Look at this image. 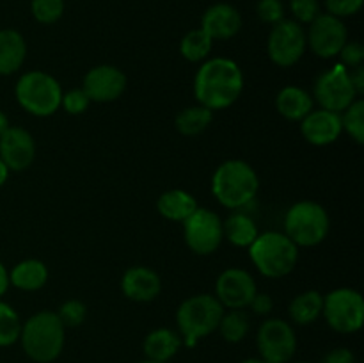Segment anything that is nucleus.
Returning a JSON list of instances; mask_svg holds the SVG:
<instances>
[{"label":"nucleus","mask_w":364,"mask_h":363,"mask_svg":"<svg viewBox=\"0 0 364 363\" xmlns=\"http://www.w3.org/2000/svg\"><path fill=\"white\" fill-rule=\"evenodd\" d=\"M364 0H326L327 13L333 14L336 18L352 16V14L359 13L363 7Z\"/></svg>","instance_id":"nucleus-38"},{"label":"nucleus","mask_w":364,"mask_h":363,"mask_svg":"<svg viewBox=\"0 0 364 363\" xmlns=\"http://www.w3.org/2000/svg\"><path fill=\"white\" fill-rule=\"evenodd\" d=\"M340 64L345 66L347 70H352V68L361 66L364 60V46L358 41H347L343 45V48L340 50Z\"/></svg>","instance_id":"nucleus-37"},{"label":"nucleus","mask_w":364,"mask_h":363,"mask_svg":"<svg viewBox=\"0 0 364 363\" xmlns=\"http://www.w3.org/2000/svg\"><path fill=\"white\" fill-rule=\"evenodd\" d=\"M9 127H11V125H9V117H7L6 114H4L2 110H0V135H2L4 132H6Z\"/></svg>","instance_id":"nucleus-44"},{"label":"nucleus","mask_w":364,"mask_h":363,"mask_svg":"<svg viewBox=\"0 0 364 363\" xmlns=\"http://www.w3.org/2000/svg\"><path fill=\"white\" fill-rule=\"evenodd\" d=\"M341 117V130L347 132L350 139H354L358 144L364 142V102L361 98H355L343 112Z\"/></svg>","instance_id":"nucleus-30"},{"label":"nucleus","mask_w":364,"mask_h":363,"mask_svg":"<svg viewBox=\"0 0 364 363\" xmlns=\"http://www.w3.org/2000/svg\"><path fill=\"white\" fill-rule=\"evenodd\" d=\"M306 41H308V46L316 57L333 59L340 53L345 43L348 41V31L341 18L333 16L329 13H320L309 23Z\"/></svg>","instance_id":"nucleus-13"},{"label":"nucleus","mask_w":364,"mask_h":363,"mask_svg":"<svg viewBox=\"0 0 364 363\" xmlns=\"http://www.w3.org/2000/svg\"><path fill=\"white\" fill-rule=\"evenodd\" d=\"M142 363H162V362H151V359H146V362H142Z\"/></svg>","instance_id":"nucleus-46"},{"label":"nucleus","mask_w":364,"mask_h":363,"mask_svg":"<svg viewBox=\"0 0 364 363\" xmlns=\"http://www.w3.org/2000/svg\"><path fill=\"white\" fill-rule=\"evenodd\" d=\"M27 43L14 28L0 31V75H13L23 66Z\"/></svg>","instance_id":"nucleus-21"},{"label":"nucleus","mask_w":364,"mask_h":363,"mask_svg":"<svg viewBox=\"0 0 364 363\" xmlns=\"http://www.w3.org/2000/svg\"><path fill=\"white\" fill-rule=\"evenodd\" d=\"M249 308L255 313H258V315H269L274 308V301L269 294H265V292H256Z\"/></svg>","instance_id":"nucleus-39"},{"label":"nucleus","mask_w":364,"mask_h":363,"mask_svg":"<svg viewBox=\"0 0 364 363\" xmlns=\"http://www.w3.org/2000/svg\"><path fill=\"white\" fill-rule=\"evenodd\" d=\"M213 110L206 109L203 105H192L181 110L174 120V127L181 135L194 137V135L203 134L206 128L212 125Z\"/></svg>","instance_id":"nucleus-27"},{"label":"nucleus","mask_w":364,"mask_h":363,"mask_svg":"<svg viewBox=\"0 0 364 363\" xmlns=\"http://www.w3.org/2000/svg\"><path fill=\"white\" fill-rule=\"evenodd\" d=\"M348 77H350L352 88H354L355 95L361 96L364 93V68H363V64H361V66L348 70Z\"/></svg>","instance_id":"nucleus-41"},{"label":"nucleus","mask_w":364,"mask_h":363,"mask_svg":"<svg viewBox=\"0 0 364 363\" xmlns=\"http://www.w3.org/2000/svg\"><path fill=\"white\" fill-rule=\"evenodd\" d=\"M223 338L230 344H238L244 340L249 333V317L244 310H230L224 312L223 319H220L219 327Z\"/></svg>","instance_id":"nucleus-29"},{"label":"nucleus","mask_w":364,"mask_h":363,"mask_svg":"<svg viewBox=\"0 0 364 363\" xmlns=\"http://www.w3.org/2000/svg\"><path fill=\"white\" fill-rule=\"evenodd\" d=\"M7 177H9V169H7V166L4 164V160L0 159V187H2L4 184H6Z\"/></svg>","instance_id":"nucleus-43"},{"label":"nucleus","mask_w":364,"mask_h":363,"mask_svg":"<svg viewBox=\"0 0 364 363\" xmlns=\"http://www.w3.org/2000/svg\"><path fill=\"white\" fill-rule=\"evenodd\" d=\"M299 363H304V362H299Z\"/></svg>","instance_id":"nucleus-47"},{"label":"nucleus","mask_w":364,"mask_h":363,"mask_svg":"<svg viewBox=\"0 0 364 363\" xmlns=\"http://www.w3.org/2000/svg\"><path fill=\"white\" fill-rule=\"evenodd\" d=\"M20 340L28 358L38 363H50L63 352L66 327L63 326L57 313L43 310L21 324Z\"/></svg>","instance_id":"nucleus-3"},{"label":"nucleus","mask_w":364,"mask_h":363,"mask_svg":"<svg viewBox=\"0 0 364 363\" xmlns=\"http://www.w3.org/2000/svg\"><path fill=\"white\" fill-rule=\"evenodd\" d=\"M48 281V269L41 260L28 258L16 263L9 273V283L25 292H34L43 288Z\"/></svg>","instance_id":"nucleus-24"},{"label":"nucleus","mask_w":364,"mask_h":363,"mask_svg":"<svg viewBox=\"0 0 364 363\" xmlns=\"http://www.w3.org/2000/svg\"><path fill=\"white\" fill-rule=\"evenodd\" d=\"M258 292L256 281L249 270L240 267H230L217 278L215 298L224 308L245 310L251 305L252 298Z\"/></svg>","instance_id":"nucleus-14"},{"label":"nucleus","mask_w":364,"mask_h":363,"mask_svg":"<svg viewBox=\"0 0 364 363\" xmlns=\"http://www.w3.org/2000/svg\"><path fill=\"white\" fill-rule=\"evenodd\" d=\"M212 45L213 39L199 27L183 36L180 43V53L188 63H199V60H205L210 56Z\"/></svg>","instance_id":"nucleus-28"},{"label":"nucleus","mask_w":364,"mask_h":363,"mask_svg":"<svg viewBox=\"0 0 364 363\" xmlns=\"http://www.w3.org/2000/svg\"><path fill=\"white\" fill-rule=\"evenodd\" d=\"M0 159L9 171H25L36 159V142L31 132L9 127L0 135Z\"/></svg>","instance_id":"nucleus-16"},{"label":"nucleus","mask_w":364,"mask_h":363,"mask_svg":"<svg viewBox=\"0 0 364 363\" xmlns=\"http://www.w3.org/2000/svg\"><path fill=\"white\" fill-rule=\"evenodd\" d=\"M82 89L91 102H114L127 89V75L112 64H100L85 73Z\"/></svg>","instance_id":"nucleus-15"},{"label":"nucleus","mask_w":364,"mask_h":363,"mask_svg":"<svg viewBox=\"0 0 364 363\" xmlns=\"http://www.w3.org/2000/svg\"><path fill=\"white\" fill-rule=\"evenodd\" d=\"M256 344L262 358L269 363H288L297 351L294 327L283 319L265 320L258 330Z\"/></svg>","instance_id":"nucleus-12"},{"label":"nucleus","mask_w":364,"mask_h":363,"mask_svg":"<svg viewBox=\"0 0 364 363\" xmlns=\"http://www.w3.org/2000/svg\"><path fill=\"white\" fill-rule=\"evenodd\" d=\"M244 91V73L235 60L213 57L205 60L194 78V95L199 105L223 110L233 105Z\"/></svg>","instance_id":"nucleus-1"},{"label":"nucleus","mask_w":364,"mask_h":363,"mask_svg":"<svg viewBox=\"0 0 364 363\" xmlns=\"http://www.w3.org/2000/svg\"><path fill=\"white\" fill-rule=\"evenodd\" d=\"M57 317H59L64 327H77L80 324H84L85 317H87V308L78 299H70V301L60 305Z\"/></svg>","instance_id":"nucleus-33"},{"label":"nucleus","mask_w":364,"mask_h":363,"mask_svg":"<svg viewBox=\"0 0 364 363\" xmlns=\"http://www.w3.org/2000/svg\"><path fill=\"white\" fill-rule=\"evenodd\" d=\"M258 18L265 23L276 25L281 20H284V7L281 0H259L256 6Z\"/></svg>","instance_id":"nucleus-36"},{"label":"nucleus","mask_w":364,"mask_h":363,"mask_svg":"<svg viewBox=\"0 0 364 363\" xmlns=\"http://www.w3.org/2000/svg\"><path fill=\"white\" fill-rule=\"evenodd\" d=\"M323 295L318 290H306L290 302V319L299 326H309L322 315Z\"/></svg>","instance_id":"nucleus-26"},{"label":"nucleus","mask_w":364,"mask_h":363,"mask_svg":"<svg viewBox=\"0 0 364 363\" xmlns=\"http://www.w3.org/2000/svg\"><path fill=\"white\" fill-rule=\"evenodd\" d=\"M183 237L188 249L199 256H208L220 248L224 238L223 219L208 209H196L183 221Z\"/></svg>","instance_id":"nucleus-10"},{"label":"nucleus","mask_w":364,"mask_h":363,"mask_svg":"<svg viewBox=\"0 0 364 363\" xmlns=\"http://www.w3.org/2000/svg\"><path fill=\"white\" fill-rule=\"evenodd\" d=\"M7 288H9V273H7L6 265L0 262V298L6 294Z\"/></svg>","instance_id":"nucleus-42"},{"label":"nucleus","mask_w":364,"mask_h":363,"mask_svg":"<svg viewBox=\"0 0 364 363\" xmlns=\"http://www.w3.org/2000/svg\"><path fill=\"white\" fill-rule=\"evenodd\" d=\"M89 105H91V100L82 88L70 89V91L63 93V98H60V107L71 116L84 114L89 109Z\"/></svg>","instance_id":"nucleus-34"},{"label":"nucleus","mask_w":364,"mask_h":363,"mask_svg":"<svg viewBox=\"0 0 364 363\" xmlns=\"http://www.w3.org/2000/svg\"><path fill=\"white\" fill-rule=\"evenodd\" d=\"M341 117L338 112L326 109H313L301 121V134L309 144L327 146L333 144L341 135Z\"/></svg>","instance_id":"nucleus-17"},{"label":"nucleus","mask_w":364,"mask_h":363,"mask_svg":"<svg viewBox=\"0 0 364 363\" xmlns=\"http://www.w3.org/2000/svg\"><path fill=\"white\" fill-rule=\"evenodd\" d=\"M223 231L224 238L237 248H249L259 233L255 219L244 212L231 214L223 223Z\"/></svg>","instance_id":"nucleus-25"},{"label":"nucleus","mask_w":364,"mask_h":363,"mask_svg":"<svg viewBox=\"0 0 364 363\" xmlns=\"http://www.w3.org/2000/svg\"><path fill=\"white\" fill-rule=\"evenodd\" d=\"M322 315L331 330L338 333H355L364 324V298L355 288H334L323 295Z\"/></svg>","instance_id":"nucleus-8"},{"label":"nucleus","mask_w":364,"mask_h":363,"mask_svg":"<svg viewBox=\"0 0 364 363\" xmlns=\"http://www.w3.org/2000/svg\"><path fill=\"white\" fill-rule=\"evenodd\" d=\"M247 249L249 258L255 263L258 273L270 280L288 276L297 265L299 248L283 231L258 233Z\"/></svg>","instance_id":"nucleus-4"},{"label":"nucleus","mask_w":364,"mask_h":363,"mask_svg":"<svg viewBox=\"0 0 364 363\" xmlns=\"http://www.w3.org/2000/svg\"><path fill=\"white\" fill-rule=\"evenodd\" d=\"M198 209V201L191 192L183 191V189H171L160 194L159 201H156V210L166 219L174 221V223H183L187 217L194 214Z\"/></svg>","instance_id":"nucleus-22"},{"label":"nucleus","mask_w":364,"mask_h":363,"mask_svg":"<svg viewBox=\"0 0 364 363\" xmlns=\"http://www.w3.org/2000/svg\"><path fill=\"white\" fill-rule=\"evenodd\" d=\"M16 102L23 110L38 117H48L60 109L63 88L55 77L45 71H28L14 88Z\"/></svg>","instance_id":"nucleus-7"},{"label":"nucleus","mask_w":364,"mask_h":363,"mask_svg":"<svg viewBox=\"0 0 364 363\" xmlns=\"http://www.w3.org/2000/svg\"><path fill=\"white\" fill-rule=\"evenodd\" d=\"M32 16L43 25L55 23L64 13V0H32Z\"/></svg>","instance_id":"nucleus-32"},{"label":"nucleus","mask_w":364,"mask_h":363,"mask_svg":"<svg viewBox=\"0 0 364 363\" xmlns=\"http://www.w3.org/2000/svg\"><path fill=\"white\" fill-rule=\"evenodd\" d=\"M121 290L130 301L149 302L159 298L162 290V280L149 267L135 265L124 270L121 278Z\"/></svg>","instance_id":"nucleus-18"},{"label":"nucleus","mask_w":364,"mask_h":363,"mask_svg":"<svg viewBox=\"0 0 364 363\" xmlns=\"http://www.w3.org/2000/svg\"><path fill=\"white\" fill-rule=\"evenodd\" d=\"M313 96L299 85H287L276 96V109L284 120L302 121L313 110Z\"/></svg>","instance_id":"nucleus-20"},{"label":"nucleus","mask_w":364,"mask_h":363,"mask_svg":"<svg viewBox=\"0 0 364 363\" xmlns=\"http://www.w3.org/2000/svg\"><path fill=\"white\" fill-rule=\"evenodd\" d=\"M331 228L327 210L316 201H299L284 216L283 233L297 248H313L326 241Z\"/></svg>","instance_id":"nucleus-6"},{"label":"nucleus","mask_w":364,"mask_h":363,"mask_svg":"<svg viewBox=\"0 0 364 363\" xmlns=\"http://www.w3.org/2000/svg\"><path fill=\"white\" fill-rule=\"evenodd\" d=\"M308 48L306 31L295 20H281L272 25L267 41V52L270 60L279 68H290L302 59Z\"/></svg>","instance_id":"nucleus-9"},{"label":"nucleus","mask_w":364,"mask_h":363,"mask_svg":"<svg viewBox=\"0 0 364 363\" xmlns=\"http://www.w3.org/2000/svg\"><path fill=\"white\" fill-rule=\"evenodd\" d=\"M201 28L215 41H226L237 36L242 28V16L231 4H215L208 7L201 18Z\"/></svg>","instance_id":"nucleus-19"},{"label":"nucleus","mask_w":364,"mask_h":363,"mask_svg":"<svg viewBox=\"0 0 364 363\" xmlns=\"http://www.w3.org/2000/svg\"><path fill=\"white\" fill-rule=\"evenodd\" d=\"M223 315L224 306L215 295L198 294L185 299L176 312L181 342L187 347H194L203 337L213 333L219 327Z\"/></svg>","instance_id":"nucleus-5"},{"label":"nucleus","mask_w":364,"mask_h":363,"mask_svg":"<svg viewBox=\"0 0 364 363\" xmlns=\"http://www.w3.org/2000/svg\"><path fill=\"white\" fill-rule=\"evenodd\" d=\"M21 320L13 306L0 301V347L13 345L20 340Z\"/></svg>","instance_id":"nucleus-31"},{"label":"nucleus","mask_w":364,"mask_h":363,"mask_svg":"<svg viewBox=\"0 0 364 363\" xmlns=\"http://www.w3.org/2000/svg\"><path fill=\"white\" fill-rule=\"evenodd\" d=\"M181 337L169 327L153 330L144 340V354L151 362L167 363L181 347Z\"/></svg>","instance_id":"nucleus-23"},{"label":"nucleus","mask_w":364,"mask_h":363,"mask_svg":"<svg viewBox=\"0 0 364 363\" xmlns=\"http://www.w3.org/2000/svg\"><path fill=\"white\" fill-rule=\"evenodd\" d=\"M322 363H355V358H354V352H352L350 349L340 347V349H333V351L322 359Z\"/></svg>","instance_id":"nucleus-40"},{"label":"nucleus","mask_w":364,"mask_h":363,"mask_svg":"<svg viewBox=\"0 0 364 363\" xmlns=\"http://www.w3.org/2000/svg\"><path fill=\"white\" fill-rule=\"evenodd\" d=\"M313 96L318 102L320 109L331 110V112L341 114L355 98L354 88H352L350 77H348V70L341 66L340 63L333 66L331 70L323 71L318 75L313 88Z\"/></svg>","instance_id":"nucleus-11"},{"label":"nucleus","mask_w":364,"mask_h":363,"mask_svg":"<svg viewBox=\"0 0 364 363\" xmlns=\"http://www.w3.org/2000/svg\"><path fill=\"white\" fill-rule=\"evenodd\" d=\"M259 178L245 160L231 159L220 164L212 177V192L217 201L231 210H240L256 198Z\"/></svg>","instance_id":"nucleus-2"},{"label":"nucleus","mask_w":364,"mask_h":363,"mask_svg":"<svg viewBox=\"0 0 364 363\" xmlns=\"http://www.w3.org/2000/svg\"><path fill=\"white\" fill-rule=\"evenodd\" d=\"M290 9L297 23H311L320 14V2L318 0H291Z\"/></svg>","instance_id":"nucleus-35"},{"label":"nucleus","mask_w":364,"mask_h":363,"mask_svg":"<svg viewBox=\"0 0 364 363\" xmlns=\"http://www.w3.org/2000/svg\"><path fill=\"white\" fill-rule=\"evenodd\" d=\"M242 363H269V362H265L263 358H249V359H244Z\"/></svg>","instance_id":"nucleus-45"}]
</instances>
